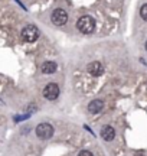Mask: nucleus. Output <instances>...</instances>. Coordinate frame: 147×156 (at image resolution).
<instances>
[{
  "label": "nucleus",
  "instance_id": "f257e3e1",
  "mask_svg": "<svg viewBox=\"0 0 147 156\" xmlns=\"http://www.w3.org/2000/svg\"><path fill=\"white\" fill-rule=\"evenodd\" d=\"M77 28H78L79 32H82V34H85V35L92 34L94 29H95V20L91 16H82L78 19Z\"/></svg>",
  "mask_w": 147,
  "mask_h": 156
},
{
  "label": "nucleus",
  "instance_id": "f03ea898",
  "mask_svg": "<svg viewBox=\"0 0 147 156\" xmlns=\"http://www.w3.org/2000/svg\"><path fill=\"white\" fill-rule=\"evenodd\" d=\"M35 132H36V136L42 140H46V139H51L52 134H53V127H52L49 123H40L36 126L35 129Z\"/></svg>",
  "mask_w": 147,
  "mask_h": 156
},
{
  "label": "nucleus",
  "instance_id": "7ed1b4c3",
  "mask_svg": "<svg viewBox=\"0 0 147 156\" xmlns=\"http://www.w3.org/2000/svg\"><path fill=\"white\" fill-rule=\"evenodd\" d=\"M39 38V29L33 26V25H28L25 26L22 30V39L25 42H35Z\"/></svg>",
  "mask_w": 147,
  "mask_h": 156
},
{
  "label": "nucleus",
  "instance_id": "20e7f679",
  "mask_svg": "<svg viewBox=\"0 0 147 156\" xmlns=\"http://www.w3.org/2000/svg\"><path fill=\"white\" fill-rule=\"evenodd\" d=\"M51 20H52L53 25H56V26H62V25H65L67 20H68V13L63 10V9L58 7V9H55V10L52 12Z\"/></svg>",
  "mask_w": 147,
  "mask_h": 156
},
{
  "label": "nucleus",
  "instance_id": "39448f33",
  "mask_svg": "<svg viewBox=\"0 0 147 156\" xmlns=\"http://www.w3.org/2000/svg\"><path fill=\"white\" fill-rule=\"evenodd\" d=\"M43 95H45V98H48V100H56L58 95H59V87H58V84H55V83L48 84L45 88H43Z\"/></svg>",
  "mask_w": 147,
  "mask_h": 156
},
{
  "label": "nucleus",
  "instance_id": "423d86ee",
  "mask_svg": "<svg viewBox=\"0 0 147 156\" xmlns=\"http://www.w3.org/2000/svg\"><path fill=\"white\" fill-rule=\"evenodd\" d=\"M87 71H88L91 75H94V77H100V75L104 74V65H102L100 61H92L88 64Z\"/></svg>",
  "mask_w": 147,
  "mask_h": 156
},
{
  "label": "nucleus",
  "instance_id": "0eeeda50",
  "mask_svg": "<svg viewBox=\"0 0 147 156\" xmlns=\"http://www.w3.org/2000/svg\"><path fill=\"white\" fill-rule=\"evenodd\" d=\"M101 137L104 140H107V142L113 140L114 137H115V130H114V127H111V126H104L101 130Z\"/></svg>",
  "mask_w": 147,
  "mask_h": 156
},
{
  "label": "nucleus",
  "instance_id": "6e6552de",
  "mask_svg": "<svg viewBox=\"0 0 147 156\" xmlns=\"http://www.w3.org/2000/svg\"><path fill=\"white\" fill-rule=\"evenodd\" d=\"M56 62H53V61H46L42 64V67H40V71L43 74H53L55 71H56Z\"/></svg>",
  "mask_w": 147,
  "mask_h": 156
},
{
  "label": "nucleus",
  "instance_id": "1a4fd4ad",
  "mask_svg": "<svg viewBox=\"0 0 147 156\" xmlns=\"http://www.w3.org/2000/svg\"><path fill=\"white\" fill-rule=\"evenodd\" d=\"M104 108V103H102V100H92L88 104V110H90L91 113H100Z\"/></svg>",
  "mask_w": 147,
  "mask_h": 156
},
{
  "label": "nucleus",
  "instance_id": "9d476101",
  "mask_svg": "<svg viewBox=\"0 0 147 156\" xmlns=\"http://www.w3.org/2000/svg\"><path fill=\"white\" fill-rule=\"evenodd\" d=\"M140 16H142L143 20H147V3L142 6V9H140Z\"/></svg>",
  "mask_w": 147,
  "mask_h": 156
},
{
  "label": "nucleus",
  "instance_id": "9b49d317",
  "mask_svg": "<svg viewBox=\"0 0 147 156\" xmlns=\"http://www.w3.org/2000/svg\"><path fill=\"white\" fill-rule=\"evenodd\" d=\"M78 156H94L91 152H88V151H81L78 153Z\"/></svg>",
  "mask_w": 147,
  "mask_h": 156
},
{
  "label": "nucleus",
  "instance_id": "f8f14e48",
  "mask_svg": "<svg viewBox=\"0 0 147 156\" xmlns=\"http://www.w3.org/2000/svg\"><path fill=\"white\" fill-rule=\"evenodd\" d=\"M136 156H143V153H137V155Z\"/></svg>",
  "mask_w": 147,
  "mask_h": 156
},
{
  "label": "nucleus",
  "instance_id": "ddd939ff",
  "mask_svg": "<svg viewBox=\"0 0 147 156\" xmlns=\"http://www.w3.org/2000/svg\"><path fill=\"white\" fill-rule=\"evenodd\" d=\"M146 51H147V41H146Z\"/></svg>",
  "mask_w": 147,
  "mask_h": 156
}]
</instances>
